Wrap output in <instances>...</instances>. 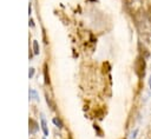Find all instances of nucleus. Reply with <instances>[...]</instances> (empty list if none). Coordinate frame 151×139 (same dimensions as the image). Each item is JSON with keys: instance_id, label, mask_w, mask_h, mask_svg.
Masks as SVG:
<instances>
[{"instance_id": "obj_10", "label": "nucleus", "mask_w": 151, "mask_h": 139, "mask_svg": "<svg viewBox=\"0 0 151 139\" xmlns=\"http://www.w3.org/2000/svg\"><path fill=\"white\" fill-rule=\"evenodd\" d=\"M94 130H97V131H98V134H99V135L101 137V131L99 130V127H98V125H94Z\"/></svg>"}, {"instance_id": "obj_9", "label": "nucleus", "mask_w": 151, "mask_h": 139, "mask_svg": "<svg viewBox=\"0 0 151 139\" xmlns=\"http://www.w3.org/2000/svg\"><path fill=\"white\" fill-rule=\"evenodd\" d=\"M33 74H34V68L31 67V68H29V72H28V77H29V79L33 77Z\"/></svg>"}, {"instance_id": "obj_4", "label": "nucleus", "mask_w": 151, "mask_h": 139, "mask_svg": "<svg viewBox=\"0 0 151 139\" xmlns=\"http://www.w3.org/2000/svg\"><path fill=\"white\" fill-rule=\"evenodd\" d=\"M41 128H42V131H44V134H45V135H48L47 124H46V120L44 119V117H41Z\"/></svg>"}, {"instance_id": "obj_7", "label": "nucleus", "mask_w": 151, "mask_h": 139, "mask_svg": "<svg viewBox=\"0 0 151 139\" xmlns=\"http://www.w3.org/2000/svg\"><path fill=\"white\" fill-rule=\"evenodd\" d=\"M52 121H53V124H54L55 126H58L59 128H61V127L64 126V125H63V123H61V120H60L59 118H53V120H52Z\"/></svg>"}, {"instance_id": "obj_5", "label": "nucleus", "mask_w": 151, "mask_h": 139, "mask_svg": "<svg viewBox=\"0 0 151 139\" xmlns=\"http://www.w3.org/2000/svg\"><path fill=\"white\" fill-rule=\"evenodd\" d=\"M33 53L34 54H39V44L37 40L33 41Z\"/></svg>"}, {"instance_id": "obj_2", "label": "nucleus", "mask_w": 151, "mask_h": 139, "mask_svg": "<svg viewBox=\"0 0 151 139\" xmlns=\"http://www.w3.org/2000/svg\"><path fill=\"white\" fill-rule=\"evenodd\" d=\"M138 48H139V52H140V54L139 55H142L143 58H149L150 57V52L145 48V46L144 45H142V42H138Z\"/></svg>"}, {"instance_id": "obj_11", "label": "nucleus", "mask_w": 151, "mask_h": 139, "mask_svg": "<svg viewBox=\"0 0 151 139\" xmlns=\"http://www.w3.org/2000/svg\"><path fill=\"white\" fill-rule=\"evenodd\" d=\"M137 132H138V131H137V130H134V131L132 132V135H131V137H132V138H134V137H136V134H137Z\"/></svg>"}, {"instance_id": "obj_6", "label": "nucleus", "mask_w": 151, "mask_h": 139, "mask_svg": "<svg viewBox=\"0 0 151 139\" xmlns=\"http://www.w3.org/2000/svg\"><path fill=\"white\" fill-rule=\"evenodd\" d=\"M44 77H45V84H50V78H48V73H47V65H45L44 68Z\"/></svg>"}, {"instance_id": "obj_8", "label": "nucleus", "mask_w": 151, "mask_h": 139, "mask_svg": "<svg viewBox=\"0 0 151 139\" xmlns=\"http://www.w3.org/2000/svg\"><path fill=\"white\" fill-rule=\"evenodd\" d=\"M31 97H33L34 99L38 100V95H37V92H35L34 90H29V98H31Z\"/></svg>"}, {"instance_id": "obj_13", "label": "nucleus", "mask_w": 151, "mask_h": 139, "mask_svg": "<svg viewBox=\"0 0 151 139\" xmlns=\"http://www.w3.org/2000/svg\"><path fill=\"white\" fill-rule=\"evenodd\" d=\"M42 139H45V138H42Z\"/></svg>"}, {"instance_id": "obj_12", "label": "nucleus", "mask_w": 151, "mask_h": 139, "mask_svg": "<svg viewBox=\"0 0 151 139\" xmlns=\"http://www.w3.org/2000/svg\"><path fill=\"white\" fill-rule=\"evenodd\" d=\"M149 86H150V90H151V77L149 78Z\"/></svg>"}, {"instance_id": "obj_3", "label": "nucleus", "mask_w": 151, "mask_h": 139, "mask_svg": "<svg viewBox=\"0 0 151 139\" xmlns=\"http://www.w3.org/2000/svg\"><path fill=\"white\" fill-rule=\"evenodd\" d=\"M29 126H31V127H29V133H32V134L35 133V132L38 131V128H39L38 124H37L33 119H29Z\"/></svg>"}, {"instance_id": "obj_1", "label": "nucleus", "mask_w": 151, "mask_h": 139, "mask_svg": "<svg viewBox=\"0 0 151 139\" xmlns=\"http://www.w3.org/2000/svg\"><path fill=\"white\" fill-rule=\"evenodd\" d=\"M145 68H146V61H145V58H143L142 55H138L134 60V64H133V70H134V73L137 74V77L139 79H143L144 75H145Z\"/></svg>"}]
</instances>
